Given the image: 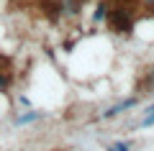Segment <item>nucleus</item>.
<instances>
[{
	"instance_id": "obj_1",
	"label": "nucleus",
	"mask_w": 154,
	"mask_h": 151,
	"mask_svg": "<svg viewBox=\"0 0 154 151\" xmlns=\"http://www.w3.org/2000/svg\"><path fill=\"white\" fill-rule=\"evenodd\" d=\"M108 18H110V26H113L116 33H128L134 28L131 11H128V8H116V11L108 13Z\"/></svg>"
},
{
	"instance_id": "obj_2",
	"label": "nucleus",
	"mask_w": 154,
	"mask_h": 151,
	"mask_svg": "<svg viewBox=\"0 0 154 151\" xmlns=\"http://www.w3.org/2000/svg\"><path fill=\"white\" fill-rule=\"evenodd\" d=\"M136 105V97H128V100H123V103H116L113 108H108L103 113V118H113V115H118V113H123V110H128V108H134Z\"/></svg>"
},
{
	"instance_id": "obj_3",
	"label": "nucleus",
	"mask_w": 154,
	"mask_h": 151,
	"mask_svg": "<svg viewBox=\"0 0 154 151\" xmlns=\"http://www.w3.org/2000/svg\"><path fill=\"white\" fill-rule=\"evenodd\" d=\"M108 13H110V3H108V0H100L98 8H95V13H93V21H95V23L105 21V18H108Z\"/></svg>"
},
{
	"instance_id": "obj_4",
	"label": "nucleus",
	"mask_w": 154,
	"mask_h": 151,
	"mask_svg": "<svg viewBox=\"0 0 154 151\" xmlns=\"http://www.w3.org/2000/svg\"><path fill=\"white\" fill-rule=\"evenodd\" d=\"M38 118H41L38 110H28V113H23V115L16 118V125H28V123H33V120H38Z\"/></svg>"
},
{
	"instance_id": "obj_5",
	"label": "nucleus",
	"mask_w": 154,
	"mask_h": 151,
	"mask_svg": "<svg viewBox=\"0 0 154 151\" xmlns=\"http://www.w3.org/2000/svg\"><path fill=\"white\" fill-rule=\"evenodd\" d=\"M149 125H154V110H152V113H146V115H144V120H141V128H149Z\"/></svg>"
},
{
	"instance_id": "obj_6",
	"label": "nucleus",
	"mask_w": 154,
	"mask_h": 151,
	"mask_svg": "<svg viewBox=\"0 0 154 151\" xmlns=\"http://www.w3.org/2000/svg\"><path fill=\"white\" fill-rule=\"evenodd\" d=\"M108 151H128V146H126V143H110Z\"/></svg>"
},
{
	"instance_id": "obj_7",
	"label": "nucleus",
	"mask_w": 154,
	"mask_h": 151,
	"mask_svg": "<svg viewBox=\"0 0 154 151\" xmlns=\"http://www.w3.org/2000/svg\"><path fill=\"white\" fill-rule=\"evenodd\" d=\"M144 5H149V8H152V5H154V0H144Z\"/></svg>"
},
{
	"instance_id": "obj_8",
	"label": "nucleus",
	"mask_w": 154,
	"mask_h": 151,
	"mask_svg": "<svg viewBox=\"0 0 154 151\" xmlns=\"http://www.w3.org/2000/svg\"><path fill=\"white\" fill-rule=\"evenodd\" d=\"M80 3H85V0H80Z\"/></svg>"
},
{
	"instance_id": "obj_9",
	"label": "nucleus",
	"mask_w": 154,
	"mask_h": 151,
	"mask_svg": "<svg viewBox=\"0 0 154 151\" xmlns=\"http://www.w3.org/2000/svg\"><path fill=\"white\" fill-rule=\"evenodd\" d=\"M21 3H23V0H21Z\"/></svg>"
}]
</instances>
